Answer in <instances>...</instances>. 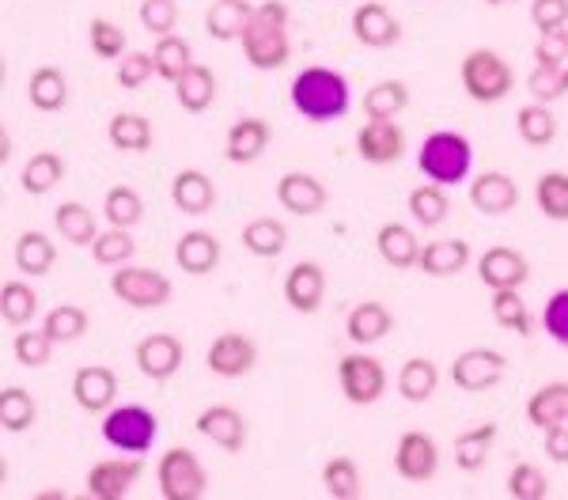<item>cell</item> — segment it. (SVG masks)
Returning <instances> with one entry per match:
<instances>
[{
    "instance_id": "obj_1",
    "label": "cell",
    "mask_w": 568,
    "mask_h": 500,
    "mask_svg": "<svg viewBox=\"0 0 568 500\" xmlns=\"http://www.w3.org/2000/svg\"><path fill=\"white\" fill-rule=\"evenodd\" d=\"M240 45H243V58L251 61L258 72H277V69L288 65V58H292L288 4H281V0H265V4L254 8Z\"/></svg>"
},
{
    "instance_id": "obj_2",
    "label": "cell",
    "mask_w": 568,
    "mask_h": 500,
    "mask_svg": "<svg viewBox=\"0 0 568 500\" xmlns=\"http://www.w3.org/2000/svg\"><path fill=\"white\" fill-rule=\"evenodd\" d=\"M292 106H296V114H304L307 122H337V118H345L353 106L349 80L334 69L311 65L292 80Z\"/></svg>"
},
{
    "instance_id": "obj_3",
    "label": "cell",
    "mask_w": 568,
    "mask_h": 500,
    "mask_svg": "<svg viewBox=\"0 0 568 500\" xmlns=\"http://www.w3.org/2000/svg\"><path fill=\"white\" fill-rule=\"evenodd\" d=\"M417 167L420 175L436 186H459V182L470 178L474 171V144L466 141L463 133L455 130H439V133H428L425 144L417 152Z\"/></svg>"
},
{
    "instance_id": "obj_4",
    "label": "cell",
    "mask_w": 568,
    "mask_h": 500,
    "mask_svg": "<svg viewBox=\"0 0 568 500\" xmlns=\"http://www.w3.org/2000/svg\"><path fill=\"white\" fill-rule=\"evenodd\" d=\"M463 88L466 95L474 99V103H500V99L511 95V88H516V72H511L508 61L500 58L497 50H470L463 58Z\"/></svg>"
},
{
    "instance_id": "obj_5",
    "label": "cell",
    "mask_w": 568,
    "mask_h": 500,
    "mask_svg": "<svg viewBox=\"0 0 568 500\" xmlns=\"http://www.w3.org/2000/svg\"><path fill=\"white\" fill-rule=\"evenodd\" d=\"M160 436V421L144 406H110L103 414V440L125 455H144Z\"/></svg>"
},
{
    "instance_id": "obj_6",
    "label": "cell",
    "mask_w": 568,
    "mask_h": 500,
    "mask_svg": "<svg viewBox=\"0 0 568 500\" xmlns=\"http://www.w3.org/2000/svg\"><path fill=\"white\" fill-rule=\"evenodd\" d=\"M155 481H160L163 500H201L209 493V475L190 448L163 451L160 467H155Z\"/></svg>"
},
{
    "instance_id": "obj_7",
    "label": "cell",
    "mask_w": 568,
    "mask_h": 500,
    "mask_svg": "<svg viewBox=\"0 0 568 500\" xmlns=\"http://www.w3.org/2000/svg\"><path fill=\"white\" fill-rule=\"evenodd\" d=\"M110 293L136 312H155L171 299V280L152 266H118L110 277Z\"/></svg>"
},
{
    "instance_id": "obj_8",
    "label": "cell",
    "mask_w": 568,
    "mask_h": 500,
    "mask_svg": "<svg viewBox=\"0 0 568 500\" xmlns=\"http://www.w3.org/2000/svg\"><path fill=\"white\" fill-rule=\"evenodd\" d=\"M337 384H342L345 402L375 406L387 395V368L372 353H349V357L337 360Z\"/></svg>"
},
{
    "instance_id": "obj_9",
    "label": "cell",
    "mask_w": 568,
    "mask_h": 500,
    "mask_svg": "<svg viewBox=\"0 0 568 500\" xmlns=\"http://www.w3.org/2000/svg\"><path fill=\"white\" fill-rule=\"evenodd\" d=\"M508 376V357L489 345H478V349H466L452 360V384L466 390V395H481V390H493L500 379Z\"/></svg>"
},
{
    "instance_id": "obj_10",
    "label": "cell",
    "mask_w": 568,
    "mask_h": 500,
    "mask_svg": "<svg viewBox=\"0 0 568 500\" xmlns=\"http://www.w3.org/2000/svg\"><path fill=\"white\" fill-rule=\"evenodd\" d=\"M133 360L141 376H149L152 384H168L171 376H179L182 360H186V345L175 334H144L133 349Z\"/></svg>"
},
{
    "instance_id": "obj_11",
    "label": "cell",
    "mask_w": 568,
    "mask_h": 500,
    "mask_svg": "<svg viewBox=\"0 0 568 500\" xmlns=\"http://www.w3.org/2000/svg\"><path fill=\"white\" fill-rule=\"evenodd\" d=\"M205 364L220 379H243L258 364V345H254V338H246V334H216L205 353Z\"/></svg>"
},
{
    "instance_id": "obj_12",
    "label": "cell",
    "mask_w": 568,
    "mask_h": 500,
    "mask_svg": "<svg viewBox=\"0 0 568 500\" xmlns=\"http://www.w3.org/2000/svg\"><path fill=\"white\" fill-rule=\"evenodd\" d=\"M394 470L406 481H433L439 470V448L433 436L420 429L402 432L398 448H394Z\"/></svg>"
},
{
    "instance_id": "obj_13",
    "label": "cell",
    "mask_w": 568,
    "mask_h": 500,
    "mask_svg": "<svg viewBox=\"0 0 568 500\" xmlns=\"http://www.w3.org/2000/svg\"><path fill=\"white\" fill-rule=\"evenodd\" d=\"M356 156L375 167H387L406 156V130L398 122H364L356 133Z\"/></svg>"
},
{
    "instance_id": "obj_14",
    "label": "cell",
    "mask_w": 568,
    "mask_h": 500,
    "mask_svg": "<svg viewBox=\"0 0 568 500\" xmlns=\"http://www.w3.org/2000/svg\"><path fill=\"white\" fill-rule=\"evenodd\" d=\"M144 462L141 459H103L88 470V497L91 500H122L141 481Z\"/></svg>"
},
{
    "instance_id": "obj_15",
    "label": "cell",
    "mask_w": 568,
    "mask_h": 500,
    "mask_svg": "<svg viewBox=\"0 0 568 500\" xmlns=\"http://www.w3.org/2000/svg\"><path fill=\"white\" fill-rule=\"evenodd\" d=\"M284 304L296 315H315L326 299V269L318 262H296L284 277Z\"/></svg>"
},
{
    "instance_id": "obj_16",
    "label": "cell",
    "mask_w": 568,
    "mask_h": 500,
    "mask_svg": "<svg viewBox=\"0 0 568 500\" xmlns=\"http://www.w3.org/2000/svg\"><path fill=\"white\" fill-rule=\"evenodd\" d=\"M194 425H197V432L205 436V440H213L216 448H224V451H232V455L243 451L246 448V436H251V425H246V417L240 414V409H232V406H224V402L201 409Z\"/></svg>"
},
{
    "instance_id": "obj_17",
    "label": "cell",
    "mask_w": 568,
    "mask_h": 500,
    "mask_svg": "<svg viewBox=\"0 0 568 500\" xmlns=\"http://www.w3.org/2000/svg\"><path fill=\"white\" fill-rule=\"evenodd\" d=\"M72 398L84 414H106L118 398V376L106 364H84L72 376Z\"/></svg>"
},
{
    "instance_id": "obj_18",
    "label": "cell",
    "mask_w": 568,
    "mask_h": 500,
    "mask_svg": "<svg viewBox=\"0 0 568 500\" xmlns=\"http://www.w3.org/2000/svg\"><path fill=\"white\" fill-rule=\"evenodd\" d=\"M478 277L485 288H524L530 277V262L516 247H489L478 258Z\"/></svg>"
},
{
    "instance_id": "obj_19",
    "label": "cell",
    "mask_w": 568,
    "mask_h": 500,
    "mask_svg": "<svg viewBox=\"0 0 568 500\" xmlns=\"http://www.w3.org/2000/svg\"><path fill=\"white\" fill-rule=\"evenodd\" d=\"M353 34H356V42L368 45V50H387V45L402 39V27L387 4L364 0V4L353 12Z\"/></svg>"
},
{
    "instance_id": "obj_20",
    "label": "cell",
    "mask_w": 568,
    "mask_h": 500,
    "mask_svg": "<svg viewBox=\"0 0 568 500\" xmlns=\"http://www.w3.org/2000/svg\"><path fill=\"white\" fill-rule=\"evenodd\" d=\"M470 205L485 216H504L519 205V186L504 171H481L478 178H470Z\"/></svg>"
},
{
    "instance_id": "obj_21",
    "label": "cell",
    "mask_w": 568,
    "mask_h": 500,
    "mask_svg": "<svg viewBox=\"0 0 568 500\" xmlns=\"http://www.w3.org/2000/svg\"><path fill=\"white\" fill-rule=\"evenodd\" d=\"M171 202H175L179 213L186 216H209L216 205V182L205 175V171H179L175 178H171Z\"/></svg>"
},
{
    "instance_id": "obj_22",
    "label": "cell",
    "mask_w": 568,
    "mask_h": 500,
    "mask_svg": "<svg viewBox=\"0 0 568 500\" xmlns=\"http://www.w3.org/2000/svg\"><path fill=\"white\" fill-rule=\"evenodd\" d=\"M277 202L296 216H315L326 208V186L307 171H288L277 182Z\"/></svg>"
},
{
    "instance_id": "obj_23",
    "label": "cell",
    "mask_w": 568,
    "mask_h": 500,
    "mask_svg": "<svg viewBox=\"0 0 568 500\" xmlns=\"http://www.w3.org/2000/svg\"><path fill=\"white\" fill-rule=\"evenodd\" d=\"M175 262L182 273H190V277H209L216 266H220V239L213 232H186L182 239L175 243Z\"/></svg>"
},
{
    "instance_id": "obj_24",
    "label": "cell",
    "mask_w": 568,
    "mask_h": 500,
    "mask_svg": "<svg viewBox=\"0 0 568 500\" xmlns=\"http://www.w3.org/2000/svg\"><path fill=\"white\" fill-rule=\"evenodd\" d=\"M417 266H420V273H428V277H459V273L470 266V243L466 239L425 243Z\"/></svg>"
},
{
    "instance_id": "obj_25",
    "label": "cell",
    "mask_w": 568,
    "mask_h": 500,
    "mask_svg": "<svg viewBox=\"0 0 568 500\" xmlns=\"http://www.w3.org/2000/svg\"><path fill=\"white\" fill-rule=\"evenodd\" d=\"M270 141H273L270 122H262V118H240V122L227 130L224 156L232 163H254L270 149Z\"/></svg>"
},
{
    "instance_id": "obj_26",
    "label": "cell",
    "mask_w": 568,
    "mask_h": 500,
    "mask_svg": "<svg viewBox=\"0 0 568 500\" xmlns=\"http://www.w3.org/2000/svg\"><path fill=\"white\" fill-rule=\"evenodd\" d=\"M375 251H379V258L394 269H414L417 258H420V243H417L414 227L398 224V221L379 227V235H375Z\"/></svg>"
},
{
    "instance_id": "obj_27",
    "label": "cell",
    "mask_w": 568,
    "mask_h": 500,
    "mask_svg": "<svg viewBox=\"0 0 568 500\" xmlns=\"http://www.w3.org/2000/svg\"><path fill=\"white\" fill-rule=\"evenodd\" d=\"M390 330H394V315L379 299H364V304H356L349 318H345V334H349L353 345H375L387 338Z\"/></svg>"
},
{
    "instance_id": "obj_28",
    "label": "cell",
    "mask_w": 568,
    "mask_h": 500,
    "mask_svg": "<svg viewBox=\"0 0 568 500\" xmlns=\"http://www.w3.org/2000/svg\"><path fill=\"white\" fill-rule=\"evenodd\" d=\"M27 99H31L34 111L42 114H58L69 103V76L58 65H42L31 72L27 80Z\"/></svg>"
},
{
    "instance_id": "obj_29",
    "label": "cell",
    "mask_w": 568,
    "mask_h": 500,
    "mask_svg": "<svg viewBox=\"0 0 568 500\" xmlns=\"http://www.w3.org/2000/svg\"><path fill=\"white\" fill-rule=\"evenodd\" d=\"M254 16L251 0H213V8L205 12V31L216 42H240L246 23Z\"/></svg>"
},
{
    "instance_id": "obj_30",
    "label": "cell",
    "mask_w": 568,
    "mask_h": 500,
    "mask_svg": "<svg viewBox=\"0 0 568 500\" xmlns=\"http://www.w3.org/2000/svg\"><path fill=\"white\" fill-rule=\"evenodd\" d=\"M527 425L538 432L554 429V425H568V384H546L527 398Z\"/></svg>"
},
{
    "instance_id": "obj_31",
    "label": "cell",
    "mask_w": 568,
    "mask_h": 500,
    "mask_svg": "<svg viewBox=\"0 0 568 500\" xmlns=\"http://www.w3.org/2000/svg\"><path fill=\"white\" fill-rule=\"evenodd\" d=\"M175 95H179V106L186 114H205L209 106H213V99H216V72L194 61V65L179 76Z\"/></svg>"
},
{
    "instance_id": "obj_32",
    "label": "cell",
    "mask_w": 568,
    "mask_h": 500,
    "mask_svg": "<svg viewBox=\"0 0 568 500\" xmlns=\"http://www.w3.org/2000/svg\"><path fill=\"white\" fill-rule=\"evenodd\" d=\"M53 227H58V235L72 243V247H91L99 235L95 213L84 202H61L53 208Z\"/></svg>"
},
{
    "instance_id": "obj_33",
    "label": "cell",
    "mask_w": 568,
    "mask_h": 500,
    "mask_svg": "<svg viewBox=\"0 0 568 500\" xmlns=\"http://www.w3.org/2000/svg\"><path fill=\"white\" fill-rule=\"evenodd\" d=\"M106 136L118 152H130V156H141V152L152 149V122L144 114H133V111H122L110 118L106 125Z\"/></svg>"
},
{
    "instance_id": "obj_34",
    "label": "cell",
    "mask_w": 568,
    "mask_h": 500,
    "mask_svg": "<svg viewBox=\"0 0 568 500\" xmlns=\"http://www.w3.org/2000/svg\"><path fill=\"white\" fill-rule=\"evenodd\" d=\"M361 106L372 122H394V118L409 106V88L402 84V80H379V84H372L364 91Z\"/></svg>"
},
{
    "instance_id": "obj_35",
    "label": "cell",
    "mask_w": 568,
    "mask_h": 500,
    "mask_svg": "<svg viewBox=\"0 0 568 500\" xmlns=\"http://www.w3.org/2000/svg\"><path fill=\"white\" fill-rule=\"evenodd\" d=\"M243 247L254 254V258H281L284 247H288V227H284L277 216H258L243 227Z\"/></svg>"
},
{
    "instance_id": "obj_36",
    "label": "cell",
    "mask_w": 568,
    "mask_h": 500,
    "mask_svg": "<svg viewBox=\"0 0 568 500\" xmlns=\"http://www.w3.org/2000/svg\"><path fill=\"white\" fill-rule=\"evenodd\" d=\"M493 318H497L500 330L519 334V338L535 334V315H530L527 299L519 296V288H497L493 293Z\"/></svg>"
},
{
    "instance_id": "obj_37",
    "label": "cell",
    "mask_w": 568,
    "mask_h": 500,
    "mask_svg": "<svg viewBox=\"0 0 568 500\" xmlns=\"http://www.w3.org/2000/svg\"><path fill=\"white\" fill-rule=\"evenodd\" d=\"M58 262V247L45 232H23L16 239V266L23 277H45Z\"/></svg>"
},
{
    "instance_id": "obj_38",
    "label": "cell",
    "mask_w": 568,
    "mask_h": 500,
    "mask_svg": "<svg viewBox=\"0 0 568 500\" xmlns=\"http://www.w3.org/2000/svg\"><path fill=\"white\" fill-rule=\"evenodd\" d=\"M436 387H439V368H436V360H428V357H414V360H406L402 364V371H398V395L406 398V402H428V398L436 395Z\"/></svg>"
},
{
    "instance_id": "obj_39",
    "label": "cell",
    "mask_w": 568,
    "mask_h": 500,
    "mask_svg": "<svg viewBox=\"0 0 568 500\" xmlns=\"http://www.w3.org/2000/svg\"><path fill=\"white\" fill-rule=\"evenodd\" d=\"M61 178H65V160H61L58 152H34V156L23 163L20 186H23V194L42 197V194H50L53 186H61Z\"/></svg>"
},
{
    "instance_id": "obj_40",
    "label": "cell",
    "mask_w": 568,
    "mask_h": 500,
    "mask_svg": "<svg viewBox=\"0 0 568 500\" xmlns=\"http://www.w3.org/2000/svg\"><path fill=\"white\" fill-rule=\"evenodd\" d=\"M497 425L493 421H485L478 425V429H470V432H459L455 436V467L466 470V475H474V470H481L485 467V459H489V451H493V440H497Z\"/></svg>"
},
{
    "instance_id": "obj_41",
    "label": "cell",
    "mask_w": 568,
    "mask_h": 500,
    "mask_svg": "<svg viewBox=\"0 0 568 500\" xmlns=\"http://www.w3.org/2000/svg\"><path fill=\"white\" fill-rule=\"evenodd\" d=\"M152 61H155V76L168 80V84H179V76L194 65V50L182 34H163L155 39V50H152Z\"/></svg>"
},
{
    "instance_id": "obj_42",
    "label": "cell",
    "mask_w": 568,
    "mask_h": 500,
    "mask_svg": "<svg viewBox=\"0 0 568 500\" xmlns=\"http://www.w3.org/2000/svg\"><path fill=\"white\" fill-rule=\"evenodd\" d=\"M133 254H136V239H133L130 227H114V224H110L106 232H99L95 243H91V258H95L99 266H110V269L130 266Z\"/></svg>"
},
{
    "instance_id": "obj_43",
    "label": "cell",
    "mask_w": 568,
    "mask_h": 500,
    "mask_svg": "<svg viewBox=\"0 0 568 500\" xmlns=\"http://www.w3.org/2000/svg\"><path fill=\"white\" fill-rule=\"evenodd\" d=\"M516 130L530 149H546V144H554V136H557V118L546 103H535V99H530L527 106H519Z\"/></svg>"
},
{
    "instance_id": "obj_44",
    "label": "cell",
    "mask_w": 568,
    "mask_h": 500,
    "mask_svg": "<svg viewBox=\"0 0 568 500\" xmlns=\"http://www.w3.org/2000/svg\"><path fill=\"white\" fill-rule=\"evenodd\" d=\"M34 421H39V402H34L31 390L23 387L0 390V425H4V432H27Z\"/></svg>"
},
{
    "instance_id": "obj_45",
    "label": "cell",
    "mask_w": 568,
    "mask_h": 500,
    "mask_svg": "<svg viewBox=\"0 0 568 500\" xmlns=\"http://www.w3.org/2000/svg\"><path fill=\"white\" fill-rule=\"evenodd\" d=\"M452 213V202H447V186H436V182H425L409 194V216L420 227H439Z\"/></svg>"
},
{
    "instance_id": "obj_46",
    "label": "cell",
    "mask_w": 568,
    "mask_h": 500,
    "mask_svg": "<svg viewBox=\"0 0 568 500\" xmlns=\"http://www.w3.org/2000/svg\"><path fill=\"white\" fill-rule=\"evenodd\" d=\"M88 326H91V318H88L84 307H77V304H58L53 312H45V318H42V330L50 334L58 345L80 341L88 334Z\"/></svg>"
},
{
    "instance_id": "obj_47",
    "label": "cell",
    "mask_w": 568,
    "mask_h": 500,
    "mask_svg": "<svg viewBox=\"0 0 568 500\" xmlns=\"http://www.w3.org/2000/svg\"><path fill=\"white\" fill-rule=\"evenodd\" d=\"M0 315H4L8 326H27L34 315H39V293L23 280H4L0 288Z\"/></svg>"
},
{
    "instance_id": "obj_48",
    "label": "cell",
    "mask_w": 568,
    "mask_h": 500,
    "mask_svg": "<svg viewBox=\"0 0 568 500\" xmlns=\"http://www.w3.org/2000/svg\"><path fill=\"white\" fill-rule=\"evenodd\" d=\"M535 202L542 208L546 221L568 224V175L565 171H546V175L535 182Z\"/></svg>"
},
{
    "instance_id": "obj_49",
    "label": "cell",
    "mask_w": 568,
    "mask_h": 500,
    "mask_svg": "<svg viewBox=\"0 0 568 500\" xmlns=\"http://www.w3.org/2000/svg\"><path fill=\"white\" fill-rule=\"evenodd\" d=\"M323 486L334 500H356L364 493L361 486V467L349 459V455H334V459L323 467Z\"/></svg>"
},
{
    "instance_id": "obj_50",
    "label": "cell",
    "mask_w": 568,
    "mask_h": 500,
    "mask_svg": "<svg viewBox=\"0 0 568 500\" xmlns=\"http://www.w3.org/2000/svg\"><path fill=\"white\" fill-rule=\"evenodd\" d=\"M88 42H91V53L103 61H122L125 53H130V34L114 20H103V16H95V20L88 23Z\"/></svg>"
},
{
    "instance_id": "obj_51",
    "label": "cell",
    "mask_w": 568,
    "mask_h": 500,
    "mask_svg": "<svg viewBox=\"0 0 568 500\" xmlns=\"http://www.w3.org/2000/svg\"><path fill=\"white\" fill-rule=\"evenodd\" d=\"M103 216H106V224H114V227H133L144 221V202H141V194H136L133 186H114V190H106V197H103Z\"/></svg>"
},
{
    "instance_id": "obj_52",
    "label": "cell",
    "mask_w": 568,
    "mask_h": 500,
    "mask_svg": "<svg viewBox=\"0 0 568 500\" xmlns=\"http://www.w3.org/2000/svg\"><path fill=\"white\" fill-rule=\"evenodd\" d=\"M53 345L58 341L45 330H27V326H20V334H16V341H12V353L23 368H45L53 357Z\"/></svg>"
},
{
    "instance_id": "obj_53",
    "label": "cell",
    "mask_w": 568,
    "mask_h": 500,
    "mask_svg": "<svg viewBox=\"0 0 568 500\" xmlns=\"http://www.w3.org/2000/svg\"><path fill=\"white\" fill-rule=\"evenodd\" d=\"M508 497L511 500H546L549 481L535 462H516L508 475Z\"/></svg>"
},
{
    "instance_id": "obj_54",
    "label": "cell",
    "mask_w": 568,
    "mask_h": 500,
    "mask_svg": "<svg viewBox=\"0 0 568 500\" xmlns=\"http://www.w3.org/2000/svg\"><path fill=\"white\" fill-rule=\"evenodd\" d=\"M141 23L144 31L155 34V39H163V34H175L179 27V4L175 0H141Z\"/></svg>"
},
{
    "instance_id": "obj_55",
    "label": "cell",
    "mask_w": 568,
    "mask_h": 500,
    "mask_svg": "<svg viewBox=\"0 0 568 500\" xmlns=\"http://www.w3.org/2000/svg\"><path fill=\"white\" fill-rule=\"evenodd\" d=\"M527 91L535 103H554V99L565 95V69H554V65H535V72L527 76Z\"/></svg>"
},
{
    "instance_id": "obj_56",
    "label": "cell",
    "mask_w": 568,
    "mask_h": 500,
    "mask_svg": "<svg viewBox=\"0 0 568 500\" xmlns=\"http://www.w3.org/2000/svg\"><path fill=\"white\" fill-rule=\"evenodd\" d=\"M152 76H155V61H152V53H144V50H130L122 61H118V84H122L125 91L144 88Z\"/></svg>"
},
{
    "instance_id": "obj_57",
    "label": "cell",
    "mask_w": 568,
    "mask_h": 500,
    "mask_svg": "<svg viewBox=\"0 0 568 500\" xmlns=\"http://www.w3.org/2000/svg\"><path fill=\"white\" fill-rule=\"evenodd\" d=\"M542 330L554 338L561 349H568V288L554 293L542 307Z\"/></svg>"
},
{
    "instance_id": "obj_58",
    "label": "cell",
    "mask_w": 568,
    "mask_h": 500,
    "mask_svg": "<svg viewBox=\"0 0 568 500\" xmlns=\"http://www.w3.org/2000/svg\"><path fill=\"white\" fill-rule=\"evenodd\" d=\"M535 61L538 65H554V69H565L568 61V31H542L535 42Z\"/></svg>"
},
{
    "instance_id": "obj_59",
    "label": "cell",
    "mask_w": 568,
    "mask_h": 500,
    "mask_svg": "<svg viewBox=\"0 0 568 500\" xmlns=\"http://www.w3.org/2000/svg\"><path fill=\"white\" fill-rule=\"evenodd\" d=\"M530 23L542 31H561L568 27V0H530Z\"/></svg>"
},
{
    "instance_id": "obj_60",
    "label": "cell",
    "mask_w": 568,
    "mask_h": 500,
    "mask_svg": "<svg viewBox=\"0 0 568 500\" xmlns=\"http://www.w3.org/2000/svg\"><path fill=\"white\" fill-rule=\"evenodd\" d=\"M546 455L554 462H561V467H568V425L546 429Z\"/></svg>"
},
{
    "instance_id": "obj_61",
    "label": "cell",
    "mask_w": 568,
    "mask_h": 500,
    "mask_svg": "<svg viewBox=\"0 0 568 500\" xmlns=\"http://www.w3.org/2000/svg\"><path fill=\"white\" fill-rule=\"evenodd\" d=\"M485 4H493V8H504V4H516V0H485Z\"/></svg>"
},
{
    "instance_id": "obj_62",
    "label": "cell",
    "mask_w": 568,
    "mask_h": 500,
    "mask_svg": "<svg viewBox=\"0 0 568 500\" xmlns=\"http://www.w3.org/2000/svg\"><path fill=\"white\" fill-rule=\"evenodd\" d=\"M565 88H568V69H565Z\"/></svg>"
}]
</instances>
